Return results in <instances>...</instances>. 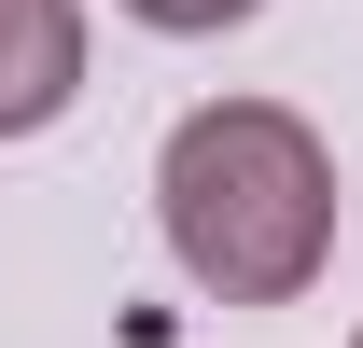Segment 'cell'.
I'll return each instance as SVG.
<instances>
[{"instance_id":"cell-1","label":"cell","mask_w":363,"mask_h":348,"mask_svg":"<svg viewBox=\"0 0 363 348\" xmlns=\"http://www.w3.org/2000/svg\"><path fill=\"white\" fill-rule=\"evenodd\" d=\"M154 223L210 306H294L335 251V153L279 98H210L154 153Z\"/></svg>"},{"instance_id":"cell-2","label":"cell","mask_w":363,"mask_h":348,"mask_svg":"<svg viewBox=\"0 0 363 348\" xmlns=\"http://www.w3.org/2000/svg\"><path fill=\"white\" fill-rule=\"evenodd\" d=\"M84 98V0H0V139H43Z\"/></svg>"},{"instance_id":"cell-3","label":"cell","mask_w":363,"mask_h":348,"mask_svg":"<svg viewBox=\"0 0 363 348\" xmlns=\"http://www.w3.org/2000/svg\"><path fill=\"white\" fill-rule=\"evenodd\" d=\"M140 28H168V42H210V28H252L266 0H126Z\"/></svg>"},{"instance_id":"cell-4","label":"cell","mask_w":363,"mask_h":348,"mask_svg":"<svg viewBox=\"0 0 363 348\" xmlns=\"http://www.w3.org/2000/svg\"><path fill=\"white\" fill-rule=\"evenodd\" d=\"M350 348H363V335H350Z\"/></svg>"}]
</instances>
